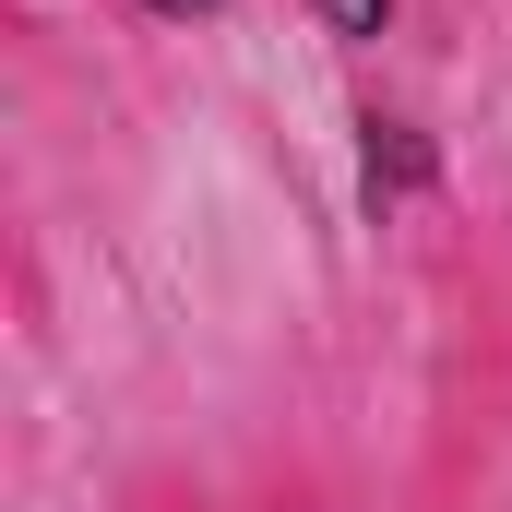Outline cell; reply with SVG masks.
Instances as JSON below:
<instances>
[{"mask_svg": "<svg viewBox=\"0 0 512 512\" xmlns=\"http://www.w3.org/2000/svg\"><path fill=\"white\" fill-rule=\"evenodd\" d=\"M405 191H429V143L405 120H370V215H393Z\"/></svg>", "mask_w": 512, "mask_h": 512, "instance_id": "1", "label": "cell"}, {"mask_svg": "<svg viewBox=\"0 0 512 512\" xmlns=\"http://www.w3.org/2000/svg\"><path fill=\"white\" fill-rule=\"evenodd\" d=\"M155 12H215V0H155Z\"/></svg>", "mask_w": 512, "mask_h": 512, "instance_id": "3", "label": "cell"}, {"mask_svg": "<svg viewBox=\"0 0 512 512\" xmlns=\"http://www.w3.org/2000/svg\"><path fill=\"white\" fill-rule=\"evenodd\" d=\"M310 12H322L334 36H382V0H310Z\"/></svg>", "mask_w": 512, "mask_h": 512, "instance_id": "2", "label": "cell"}]
</instances>
